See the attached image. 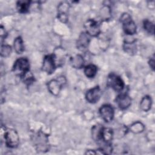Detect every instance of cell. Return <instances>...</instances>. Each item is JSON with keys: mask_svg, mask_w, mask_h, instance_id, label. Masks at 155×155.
Instances as JSON below:
<instances>
[{"mask_svg": "<svg viewBox=\"0 0 155 155\" xmlns=\"http://www.w3.org/2000/svg\"><path fill=\"white\" fill-rule=\"evenodd\" d=\"M12 53V47L9 45L1 44V56L2 57H8Z\"/></svg>", "mask_w": 155, "mask_h": 155, "instance_id": "cell-23", "label": "cell"}, {"mask_svg": "<svg viewBox=\"0 0 155 155\" xmlns=\"http://www.w3.org/2000/svg\"><path fill=\"white\" fill-rule=\"evenodd\" d=\"M97 71V67L94 64H88L84 68V73L88 78H93Z\"/></svg>", "mask_w": 155, "mask_h": 155, "instance_id": "cell-18", "label": "cell"}, {"mask_svg": "<svg viewBox=\"0 0 155 155\" xmlns=\"http://www.w3.org/2000/svg\"><path fill=\"white\" fill-rule=\"evenodd\" d=\"M154 56L153 57V58H151L150 59V61H149V62H148V63H149V65H150V68L153 70H154Z\"/></svg>", "mask_w": 155, "mask_h": 155, "instance_id": "cell-25", "label": "cell"}, {"mask_svg": "<svg viewBox=\"0 0 155 155\" xmlns=\"http://www.w3.org/2000/svg\"><path fill=\"white\" fill-rule=\"evenodd\" d=\"M48 137L42 132H38L34 136L33 143L36 149L40 151H46L49 149Z\"/></svg>", "mask_w": 155, "mask_h": 155, "instance_id": "cell-4", "label": "cell"}, {"mask_svg": "<svg viewBox=\"0 0 155 155\" xmlns=\"http://www.w3.org/2000/svg\"><path fill=\"white\" fill-rule=\"evenodd\" d=\"M144 125L140 122L137 121L133 123L131 125H130L129 129L130 130L134 133H139L142 132L144 130Z\"/></svg>", "mask_w": 155, "mask_h": 155, "instance_id": "cell-19", "label": "cell"}, {"mask_svg": "<svg viewBox=\"0 0 155 155\" xmlns=\"http://www.w3.org/2000/svg\"><path fill=\"white\" fill-rule=\"evenodd\" d=\"M30 5V1H18L16 3V8L19 13H25L28 12Z\"/></svg>", "mask_w": 155, "mask_h": 155, "instance_id": "cell-15", "label": "cell"}, {"mask_svg": "<svg viewBox=\"0 0 155 155\" xmlns=\"http://www.w3.org/2000/svg\"><path fill=\"white\" fill-rule=\"evenodd\" d=\"M23 82L27 85H31L33 82L35 81V78L33 75V74L30 72V71H28L27 73H25L23 76L21 78Z\"/></svg>", "mask_w": 155, "mask_h": 155, "instance_id": "cell-22", "label": "cell"}, {"mask_svg": "<svg viewBox=\"0 0 155 155\" xmlns=\"http://www.w3.org/2000/svg\"><path fill=\"white\" fill-rule=\"evenodd\" d=\"M143 26L144 30L149 34L153 35L154 30V25L153 22L148 19H145L143 22Z\"/></svg>", "mask_w": 155, "mask_h": 155, "instance_id": "cell-21", "label": "cell"}, {"mask_svg": "<svg viewBox=\"0 0 155 155\" xmlns=\"http://www.w3.org/2000/svg\"><path fill=\"white\" fill-rule=\"evenodd\" d=\"M115 101L119 108L122 110L127 109L131 104V99L126 93L119 94L116 97Z\"/></svg>", "mask_w": 155, "mask_h": 155, "instance_id": "cell-12", "label": "cell"}, {"mask_svg": "<svg viewBox=\"0 0 155 155\" xmlns=\"http://www.w3.org/2000/svg\"><path fill=\"white\" fill-rule=\"evenodd\" d=\"M134 42H135V40L133 41H130V42H128V41H126L125 43H124V49L125 50V51L129 53V54H131V53H134L135 51H136V47L134 44Z\"/></svg>", "mask_w": 155, "mask_h": 155, "instance_id": "cell-20", "label": "cell"}, {"mask_svg": "<svg viewBox=\"0 0 155 155\" xmlns=\"http://www.w3.org/2000/svg\"><path fill=\"white\" fill-rule=\"evenodd\" d=\"M13 47L17 54H21L24 51L23 40L21 36L16 38L13 42Z\"/></svg>", "mask_w": 155, "mask_h": 155, "instance_id": "cell-17", "label": "cell"}, {"mask_svg": "<svg viewBox=\"0 0 155 155\" xmlns=\"http://www.w3.org/2000/svg\"><path fill=\"white\" fill-rule=\"evenodd\" d=\"M69 8L70 5L67 2H62L59 4L58 7V18L62 22L65 23L67 22Z\"/></svg>", "mask_w": 155, "mask_h": 155, "instance_id": "cell-11", "label": "cell"}, {"mask_svg": "<svg viewBox=\"0 0 155 155\" xmlns=\"http://www.w3.org/2000/svg\"><path fill=\"white\" fill-rule=\"evenodd\" d=\"M102 94V91L99 86H96L89 90L85 94L87 101L90 104H95L99 101Z\"/></svg>", "mask_w": 155, "mask_h": 155, "instance_id": "cell-10", "label": "cell"}, {"mask_svg": "<svg viewBox=\"0 0 155 155\" xmlns=\"http://www.w3.org/2000/svg\"><path fill=\"white\" fill-rule=\"evenodd\" d=\"M107 85L114 91L120 92L124 88V82L120 76L114 73H111L108 76Z\"/></svg>", "mask_w": 155, "mask_h": 155, "instance_id": "cell-5", "label": "cell"}, {"mask_svg": "<svg viewBox=\"0 0 155 155\" xmlns=\"http://www.w3.org/2000/svg\"><path fill=\"white\" fill-rule=\"evenodd\" d=\"M152 104V100L150 96H145L140 102V108L143 111H148L150 110Z\"/></svg>", "mask_w": 155, "mask_h": 155, "instance_id": "cell-16", "label": "cell"}, {"mask_svg": "<svg viewBox=\"0 0 155 155\" xmlns=\"http://www.w3.org/2000/svg\"><path fill=\"white\" fill-rule=\"evenodd\" d=\"M85 154H96V151H94V150H88L87 151V152L85 153Z\"/></svg>", "mask_w": 155, "mask_h": 155, "instance_id": "cell-26", "label": "cell"}, {"mask_svg": "<svg viewBox=\"0 0 155 155\" xmlns=\"http://www.w3.org/2000/svg\"><path fill=\"white\" fill-rule=\"evenodd\" d=\"M4 139L7 147L15 148L18 147L19 142V137L18 133L13 129H5L4 134Z\"/></svg>", "mask_w": 155, "mask_h": 155, "instance_id": "cell-3", "label": "cell"}, {"mask_svg": "<svg viewBox=\"0 0 155 155\" xmlns=\"http://www.w3.org/2000/svg\"><path fill=\"white\" fill-rule=\"evenodd\" d=\"M66 83L64 76H59L56 79H52L47 84L48 90L54 96H58L62 88V87Z\"/></svg>", "mask_w": 155, "mask_h": 155, "instance_id": "cell-6", "label": "cell"}, {"mask_svg": "<svg viewBox=\"0 0 155 155\" xmlns=\"http://www.w3.org/2000/svg\"><path fill=\"white\" fill-rule=\"evenodd\" d=\"M13 72L20 78L30 71V63L27 58H20L16 60L13 66Z\"/></svg>", "mask_w": 155, "mask_h": 155, "instance_id": "cell-2", "label": "cell"}, {"mask_svg": "<svg viewBox=\"0 0 155 155\" xmlns=\"http://www.w3.org/2000/svg\"><path fill=\"white\" fill-rule=\"evenodd\" d=\"M99 114L102 119L105 122H110L114 118V111L111 105L109 104H104L100 108Z\"/></svg>", "mask_w": 155, "mask_h": 155, "instance_id": "cell-9", "label": "cell"}, {"mask_svg": "<svg viewBox=\"0 0 155 155\" xmlns=\"http://www.w3.org/2000/svg\"><path fill=\"white\" fill-rule=\"evenodd\" d=\"M57 64L56 63L55 57L54 54H48L44 56L42 62V70L48 74H52L56 68Z\"/></svg>", "mask_w": 155, "mask_h": 155, "instance_id": "cell-8", "label": "cell"}, {"mask_svg": "<svg viewBox=\"0 0 155 155\" xmlns=\"http://www.w3.org/2000/svg\"><path fill=\"white\" fill-rule=\"evenodd\" d=\"M71 65L77 69H80L84 65V59L81 54H76L70 59Z\"/></svg>", "mask_w": 155, "mask_h": 155, "instance_id": "cell-14", "label": "cell"}, {"mask_svg": "<svg viewBox=\"0 0 155 155\" xmlns=\"http://www.w3.org/2000/svg\"><path fill=\"white\" fill-rule=\"evenodd\" d=\"M85 32L93 37L97 36L101 33V28L97 22L93 19H88L84 23Z\"/></svg>", "mask_w": 155, "mask_h": 155, "instance_id": "cell-7", "label": "cell"}, {"mask_svg": "<svg viewBox=\"0 0 155 155\" xmlns=\"http://www.w3.org/2000/svg\"><path fill=\"white\" fill-rule=\"evenodd\" d=\"M90 41V37L86 32H82L79 35L76 42L77 48L81 51L87 49Z\"/></svg>", "mask_w": 155, "mask_h": 155, "instance_id": "cell-13", "label": "cell"}, {"mask_svg": "<svg viewBox=\"0 0 155 155\" xmlns=\"http://www.w3.org/2000/svg\"><path fill=\"white\" fill-rule=\"evenodd\" d=\"M120 21L122 24V28L125 34L133 35L136 33L137 27L136 24L128 13H123L120 18Z\"/></svg>", "mask_w": 155, "mask_h": 155, "instance_id": "cell-1", "label": "cell"}, {"mask_svg": "<svg viewBox=\"0 0 155 155\" xmlns=\"http://www.w3.org/2000/svg\"><path fill=\"white\" fill-rule=\"evenodd\" d=\"M7 34V32L5 31V30L4 29V28L3 27L2 25H1V28H0V36H1V43H2L4 39L6 38Z\"/></svg>", "mask_w": 155, "mask_h": 155, "instance_id": "cell-24", "label": "cell"}]
</instances>
